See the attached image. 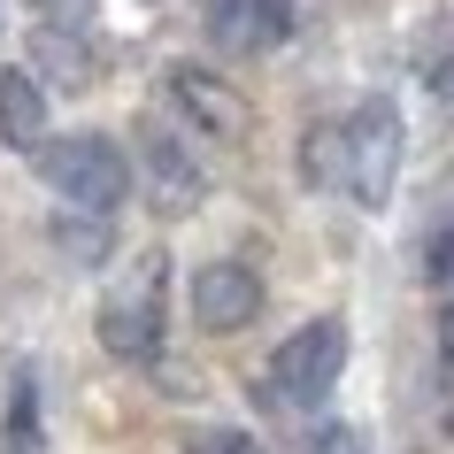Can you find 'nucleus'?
Masks as SVG:
<instances>
[{"mask_svg":"<svg viewBox=\"0 0 454 454\" xmlns=\"http://www.w3.org/2000/svg\"><path fill=\"white\" fill-rule=\"evenodd\" d=\"M39 177H47L70 208H85V215H116L123 200H131V162H123V146L100 139V131L47 139L39 146Z\"/></svg>","mask_w":454,"mask_h":454,"instance_id":"nucleus-1","label":"nucleus"},{"mask_svg":"<svg viewBox=\"0 0 454 454\" xmlns=\"http://www.w3.org/2000/svg\"><path fill=\"white\" fill-rule=\"evenodd\" d=\"M339 185L355 192L362 208H385L401 185V108L393 100H362L355 116L339 123Z\"/></svg>","mask_w":454,"mask_h":454,"instance_id":"nucleus-2","label":"nucleus"},{"mask_svg":"<svg viewBox=\"0 0 454 454\" xmlns=\"http://www.w3.org/2000/svg\"><path fill=\"white\" fill-rule=\"evenodd\" d=\"M162 286H169L162 254H139L131 278L108 286V301H100V339H108V355H123V362H154L162 355Z\"/></svg>","mask_w":454,"mask_h":454,"instance_id":"nucleus-3","label":"nucleus"},{"mask_svg":"<svg viewBox=\"0 0 454 454\" xmlns=\"http://www.w3.org/2000/svg\"><path fill=\"white\" fill-rule=\"evenodd\" d=\"M339 370H347V324H339V316L301 324V332L270 355V385H278V401H293V408H316L339 385Z\"/></svg>","mask_w":454,"mask_h":454,"instance_id":"nucleus-4","label":"nucleus"},{"mask_svg":"<svg viewBox=\"0 0 454 454\" xmlns=\"http://www.w3.org/2000/svg\"><path fill=\"white\" fill-rule=\"evenodd\" d=\"M139 177H146V200L162 215H192L200 208V192H208V177H200V162H192V146L169 131V123H139Z\"/></svg>","mask_w":454,"mask_h":454,"instance_id":"nucleus-5","label":"nucleus"},{"mask_svg":"<svg viewBox=\"0 0 454 454\" xmlns=\"http://www.w3.org/2000/svg\"><path fill=\"white\" fill-rule=\"evenodd\" d=\"M185 301H192V324L223 339V332H247V324L262 316V278L247 262H200Z\"/></svg>","mask_w":454,"mask_h":454,"instance_id":"nucleus-6","label":"nucleus"},{"mask_svg":"<svg viewBox=\"0 0 454 454\" xmlns=\"http://www.w3.org/2000/svg\"><path fill=\"white\" fill-rule=\"evenodd\" d=\"M208 31H215V47H231V54H262L293 24H286V0H215Z\"/></svg>","mask_w":454,"mask_h":454,"instance_id":"nucleus-7","label":"nucleus"},{"mask_svg":"<svg viewBox=\"0 0 454 454\" xmlns=\"http://www.w3.org/2000/svg\"><path fill=\"white\" fill-rule=\"evenodd\" d=\"M0 146H16V154H39L47 146V93H39L31 70L0 77Z\"/></svg>","mask_w":454,"mask_h":454,"instance_id":"nucleus-8","label":"nucleus"},{"mask_svg":"<svg viewBox=\"0 0 454 454\" xmlns=\"http://www.w3.org/2000/svg\"><path fill=\"white\" fill-rule=\"evenodd\" d=\"M169 93L185 100V116H192V123H208V131H223V139L239 131V93H223V85H215L208 70L177 62V70H169Z\"/></svg>","mask_w":454,"mask_h":454,"instance_id":"nucleus-9","label":"nucleus"},{"mask_svg":"<svg viewBox=\"0 0 454 454\" xmlns=\"http://www.w3.org/2000/svg\"><path fill=\"white\" fill-rule=\"evenodd\" d=\"M301 169H309L316 185H339V123H316L309 146H301Z\"/></svg>","mask_w":454,"mask_h":454,"instance_id":"nucleus-10","label":"nucleus"},{"mask_svg":"<svg viewBox=\"0 0 454 454\" xmlns=\"http://www.w3.org/2000/svg\"><path fill=\"white\" fill-rule=\"evenodd\" d=\"M309 454H370V447H362V431H355V424H324V431L309 439Z\"/></svg>","mask_w":454,"mask_h":454,"instance_id":"nucleus-11","label":"nucleus"},{"mask_svg":"<svg viewBox=\"0 0 454 454\" xmlns=\"http://www.w3.org/2000/svg\"><path fill=\"white\" fill-rule=\"evenodd\" d=\"M185 454H262V447H254L247 431H200V439H192Z\"/></svg>","mask_w":454,"mask_h":454,"instance_id":"nucleus-12","label":"nucleus"},{"mask_svg":"<svg viewBox=\"0 0 454 454\" xmlns=\"http://www.w3.org/2000/svg\"><path fill=\"white\" fill-rule=\"evenodd\" d=\"M31 8H39V16H47L54 31H62V24H70V31L85 24V0H31Z\"/></svg>","mask_w":454,"mask_h":454,"instance_id":"nucleus-13","label":"nucleus"},{"mask_svg":"<svg viewBox=\"0 0 454 454\" xmlns=\"http://www.w3.org/2000/svg\"><path fill=\"white\" fill-rule=\"evenodd\" d=\"M439 378L454 385V301L439 309Z\"/></svg>","mask_w":454,"mask_h":454,"instance_id":"nucleus-14","label":"nucleus"},{"mask_svg":"<svg viewBox=\"0 0 454 454\" xmlns=\"http://www.w3.org/2000/svg\"><path fill=\"white\" fill-rule=\"evenodd\" d=\"M54 239H62V247H77V254H100V231H85V223H70V215L54 223Z\"/></svg>","mask_w":454,"mask_h":454,"instance_id":"nucleus-15","label":"nucleus"}]
</instances>
